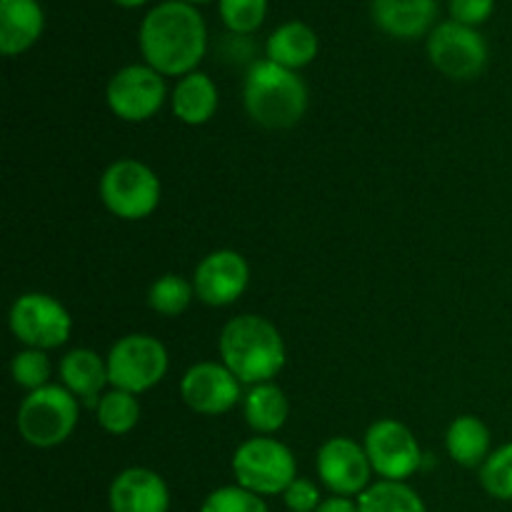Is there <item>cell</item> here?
<instances>
[{"instance_id": "1f68e13d", "label": "cell", "mask_w": 512, "mask_h": 512, "mask_svg": "<svg viewBox=\"0 0 512 512\" xmlns=\"http://www.w3.org/2000/svg\"><path fill=\"white\" fill-rule=\"evenodd\" d=\"M315 512H360L358 498H343V495H330L320 503Z\"/></svg>"}, {"instance_id": "4dcf8cb0", "label": "cell", "mask_w": 512, "mask_h": 512, "mask_svg": "<svg viewBox=\"0 0 512 512\" xmlns=\"http://www.w3.org/2000/svg\"><path fill=\"white\" fill-rule=\"evenodd\" d=\"M450 20L478 28L493 15L495 0H450Z\"/></svg>"}, {"instance_id": "836d02e7", "label": "cell", "mask_w": 512, "mask_h": 512, "mask_svg": "<svg viewBox=\"0 0 512 512\" xmlns=\"http://www.w3.org/2000/svg\"><path fill=\"white\" fill-rule=\"evenodd\" d=\"M183 3H190V5H198V3H208V0H183Z\"/></svg>"}, {"instance_id": "83f0119b", "label": "cell", "mask_w": 512, "mask_h": 512, "mask_svg": "<svg viewBox=\"0 0 512 512\" xmlns=\"http://www.w3.org/2000/svg\"><path fill=\"white\" fill-rule=\"evenodd\" d=\"M218 13L230 33L250 35L265 23L268 0H218Z\"/></svg>"}, {"instance_id": "ffe728a7", "label": "cell", "mask_w": 512, "mask_h": 512, "mask_svg": "<svg viewBox=\"0 0 512 512\" xmlns=\"http://www.w3.org/2000/svg\"><path fill=\"white\" fill-rule=\"evenodd\" d=\"M318 50V33L303 20H288V23L278 25L265 40V58L295 70V73L313 63L318 58Z\"/></svg>"}, {"instance_id": "ba28073f", "label": "cell", "mask_w": 512, "mask_h": 512, "mask_svg": "<svg viewBox=\"0 0 512 512\" xmlns=\"http://www.w3.org/2000/svg\"><path fill=\"white\" fill-rule=\"evenodd\" d=\"M10 333L33 350L63 348L73 335V318L60 300L48 293H23L8 313Z\"/></svg>"}, {"instance_id": "4fadbf2b", "label": "cell", "mask_w": 512, "mask_h": 512, "mask_svg": "<svg viewBox=\"0 0 512 512\" xmlns=\"http://www.w3.org/2000/svg\"><path fill=\"white\" fill-rule=\"evenodd\" d=\"M243 383L225 368L223 363L215 360H203V363L190 365L180 378V398L193 413L215 418L225 415L243 403L240 393Z\"/></svg>"}, {"instance_id": "6da1fadb", "label": "cell", "mask_w": 512, "mask_h": 512, "mask_svg": "<svg viewBox=\"0 0 512 512\" xmlns=\"http://www.w3.org/2000/svg\"><path fill=\"white\" fill-rule=\"evenodd\" d=\"M140 55L165 78L195 73L208 53V28L195 5L165 0L145 13L138 30Z\"/></svg>"}, {"instance_id": "f546056e", "label": "cell", "mask_w": 512, "mask_h": 512, "mask_svg": "<svg viewBox=\"0 0 512 512\" xmlns=\"http://www.w3.org/2000/svg\"><path fill=\"white\" fill-rule=\"evenodd\" d=\"M323 500L320 485L310 478H295L283 493V503L290 512H315Z\"/></svg>"}, {"instance_id": "5b68a950", "label": "cell", "mask_w": 512, "mask_h": 512, "mask_svg": "<svg viewBox=\"0 0 512 512\" xmlns=\"http://www.w3.org/2000/svg\"><path fill=\"white\" fill-rule=\"evenodd\" d=\"M78 420V398H73L63 385H45L25 395L15 415V428L30 448L50 450L75 433Z\"/></svg>"}, {"instance_id": "8fae6325", "label": "cell", "mask_w": 512, "mask_h": 512, "mask_svg": "<svg viewBox=\"0 0 512 512\" xmlns=\"http://www.w3.org/2000/svg\"><path fill=\"white\" fill-rule=\"evenodd\" d=\"M428 58L450 80H475L488 68V43L478 28L445 20L428 33Z\"/></svg>"}, {"instance_id": "603a6c76", "label": "cell", "mask_w": 512, "mask_h": 512, "mask_svg": "<svg viewBox=\"0 0 512 512\" xmlns=\"http://www.w3.org/2000/svg\"><path fill=\"white\" fill-rule=\"evenodd\" d=\"M360 512H428L425 500L408 483L378 480L358 495Z\"/></svg>"}, {"instance_id": "d6986e66", "label": "cell", "mask_w": 512, "mask_h": 512, "mask_svg": "<svg viewBox=\"0 0 512 512\" xmlns=\"http://www.w3.org/2000/svg\"><path fill=\"white\" fill-rule=\"evenodd\" d=\"M218 105V85L208 73H200V70L178 78L175 88L170 90V110L180 123L190 128L210 123L218 113Z\"/></svg>"}, {"instance_id": "9c48e42d", "label": "cell", "mask_w": 512, "mask_h": 512, "mask_svg": "<svg viewBox=\"0 0 512 512\" xmlns=\"http://www.w3.org/2000/svg\"><path fill=\"white\" fill-rule=\"evenodd\" d=\"M170 100L165 75L148 63H130L113 73L105 88V103L110 113L123 123H145L163 110Z\"/></svg>"}, {"instance_id": "ac0fdd59", "label": "cell", "mask_w": 512, "mask_h": 512, "mask_svg": "<svg viewBox=\"0 0 512 512\" xmlns=\"http://www.w3.org/2000/svg\"><path fill=\"white\" fill-rule=\"evenodd\" d=\"M45 30V13L38 0H0V53L5 58L33 48Z\"/></svg>"}, {"instance_id": "5bb4252c", "label": "cell", "mask_w": 512, "mask_h": 512, "mask_svg": "<svg viewBox=\"0 0 512 512\" xmlns=\"http://www.w3.org/2000/svg\"><path fill=\"white\" fill-rule=\"evenodd\" d=\"M195 298L210 308H228L250 285V265L243 253L220 248L200 258L193 270Z\"/></svg>"}, {"instance_id": "484cf974", "label": "cell", "mask_w": 512, "mask_h": 512, "mask_svg": "<svg viewBox=\"0 0 512 512\" xmlns=\"http://www.w3.org/2000/svg\"><path fill=\"white\" fill-rule=\"evenodd\" d=\"M10 378H13V383L18 385V388L33 393V390L50 385V378H53V363H50L45 350L25 348L20 350L18 355H13V360H10Z\"/></svg>"}, {"instance_id": "9a60e30c", "label": "cell", "mask_w": 512, "mask_h": 512, "mask_svg": "<svg viewBox=\"0 0 512 512\" xmlns=\"http://www.w3.org/2000/svg\"><path fill=\"white\" fill-rule=\"evenodd\" d=\"M110 512H168L170 488L160 473L150 468L120 470L108 488Z\"/></svg>"}, {"instance_id": "7402d4cb", "label": "cell", "mask_w": 512, "mask_h": 512, "mask_svg": "<svg viewBox=\"0 0 512 512\" xmlns=\"http://www.w3.org/2000/svg\"><path fill=\"white\" fill-rule=\"evenodd\" d=\"M490 443L493 435L478 415H460L445 430V450L460 468H480L493 453Z\"/></svg>"}, {"instance_id": "3957f363", "label": "cell", "mask_w": 512, "mask_h": 512, "mask_svg": "<svg viewBox=\"0 0 512 512\" xmlns=\"http://www.w3.org/2000/svg\"><path fill=\"white\" fill-rule=\"evenodd\" d=\"M310 93L295 70L263 58L243 78V105L253 123L268 130L295 128L308 113Z\"/></svg>"}, {"instance_id": "e0dca14e", "label": "cell", "mask_w": 512, "mask_h": 512, "mask_svg": "<svg viewBox=\"0 0 512 512\" xmlns=\"http://www.w3.org/2000/svg\"><path fill=\"white\" fill-rule=\"evenodd\" d=\"M370 15H373V23L390 38L415 40L435 28L438 3L435 0H373Z\"/></svg>"}, {"instance_id": "7a4b0ae2", "label": "cell", "mask_w": 512, "mask_h": 512, "mask_svg": "<svg viewBox=\"0 0 512 512\" xmlns=\"http://www.w3.org/2000/svg\"><path fill=\"white\" fill-rule=\"evenodd\" d=\"M220 363L243 385L273 383L285 368V340L263 315L230 318L218 338Z\"/></svg>"}, {"instance_id": "4316f807", "label": "cell", "mask_w": 512, "mask_h": 512, "mask_svg": "<svg viewBox=\"0 0 512 512\" xmlns=\"http://www.w3.org/2000/svg\"><path fill=\"white\" fill-rule=\"evenodd\" d=\"M480 485L490 498L512 503V443L500 445L480 465Z\"/></svg>"}, {"instance_id": "2e32d148", "label": "cell", "mask_w": 512, "mask_h": 512, "mask_svg": "<svg viewBox=\"0 0 512 512\" xmlns=\"http://www.w3.org/2000/svg\"><path fill=\"white\" fill-rule=\"evenodd\" d=\"M60 385L68 390L78 403L88 408H98L100 398L105 395V388L110 385L108 363L93 348H73L60 358L58 365Z\"/></svg>"}, {"instance_id": "30bf717a", "label": "cell", "mask_w": 512, "mask_h": 512, "mask_svg": "<svg viewBox=\"0 0 512 512\" xmlns=\"http://www.w3.org/2000/svg\"><path fill=\"white\" fill-rule=\"evenodd\" d=\"M363 448L380 480L408 483L423 465V448L405 423L380 418L365 430Z\"/></svg>"}, {"instance_id": "8992f818", "label": "cell", "mask_w": 512, "mask_h": 512, "mask_svg": "<svg viewBox=\"0 0 512 512\" xmlns=\"http://www.w3.org/2000/svg\"><path fill=\"white\" fill-rule=\"evenodd\" d=\"M105 210L120 220H145L160 205V178L150 165L135 158H118L103 170L98 183Z\"/></svg>"}, {"instance_id": "277c9868", "label": "cell", "mask_w": 512, "mask_h": 512, "mask_svg": "<svg viewBox=\"0 0 512 512\" xmlns=\"http://www.w3.org/2000/svg\"><path fill=\"white\" fill-rule=\"evenodd\" d=\"M230 470H233L235 485L260 498H273V495H283L288 485L298 478V460L293 450L273 435H255L235 448Z\"/></svg>"}, {"instance_id": "cb8c5ba5", "label": "cell", "mask_w": 512, "mask_h": 512, "mask_svg": "<svg viewBox=\"0 0 512 512\" xmlns=\"http://www.w3.org/2000/svg\"><path fill=\"white\" fill-rule=\"evenodd\" d=\"M95 420H98V425L105 433L115 435V438H123V435L133 433L140 423L138 395L110 388L100 398L98 408H95Z\"/></svg>"}, {"instance_id": "d6a6232c", "label": "cell", "mask_w": 512, "mask_h": 512, "mask_svg": "<svg viewBox=\"0 0 512 512\" xmlns=\"http://www.w3.org/2000/svg\"><path fill=\"white\" fill-rule=\"evenodd\" d=\"M115 5H120V8H140V5H145L148 0H113Z\"/></svg>"}, {"instance_id": "44dd1931", "label": "cell", "mask_w": 512, "mask_h": 512, "mask_svg": "<svg viewBox=\"0 0 512 512\" xmlns=\"http://www.w3.org/2000/svg\"><path fill=\"white\" fill-rule=\"evenodd\" d=\"M243 418L255 435H275L290 418L288 395L275 383L253 385L243 395Z\"/></svg>"}, {"instance_id": "d4e9b609", "label": "cell", "mask_w": 512, "mask_h": 512, "mask_svg": "<svg viewBox=\"0 0 512 512\" xmlns=\"http://www.w3.org/2000/svg\"><path fill=\"white\" fill-rule=\"evenodd\" d=\"M195 298L193 280L183 278L178 273H165L153 280L148 290V305L153 313L165 315V318H178L190 308Z\"/></svg>"}, {"instance_id": "7c38bea8", "label": "cell", "mask_w": 512, "mask_h": 512, "mask_svg": "<svg viewBox=\"0 0 512 512\" xmlns=\"http://www.w3.org/2000/svg\"><path fill=\"white\" fill-rule=\"evenodd\" d=\"M320 485L330 490V495L358 498L373 485V465L363 443L345 435H335L320 445L315 455Z\"/></svg>"}, {"instance_id": "f1b7e54d", "label": "cell", "mask_w": 512, "mask_h": 512, "mask_svg": "<svg viewBox=\"0 0 512 512\" xmlns=\"http://www.w3.org/2000/svg\"><path fill=\"white\" fill-rule=\"evenodd\" d=\"M200 512H270L268 503L260 495L240 488V485H223L213 490L200 505Z\"/></svg>"}, {"instance_id": "52a82bcc", "label": "cell", "mask_w": 512, "mask_h": 512, "mask_svg": "<svg viewBox=\"0 0 512 512\" xmlns=\"http://www.w3.org/2000/svg\"><path fill=\"white\" fill-rule=\"evenodd\" d=\"M110 388L143 395L153 390L170 370L168 348L148 333L123 335L105 355Z\"/></svg>"}]
</instances>
